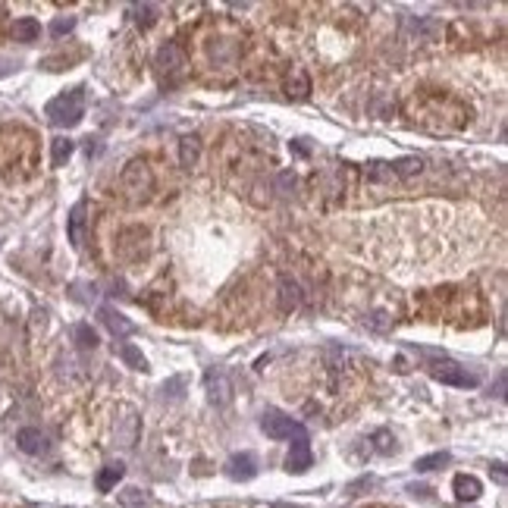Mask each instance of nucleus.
Segmentation results:
<instances>
[{"label": "nucleus", "mask_w": 508, "mask_h": 508, "mask_svg": "<svg viewBox=\"0 0 508 508\" xmlns=\"http://www.w3.org/2000/svg\"><path fill=\"white\" fill-rule=\"evenodd\" d=\"M44 116H47L54 125H60V129L79 125L82 116H85V88H69V91L56 94L54 100H47Z\"/></svg>", "instance_id": "nucleus-1"}, {"label": "nucleus", "mask_w": 508, "mask_h": 508, "mask_svg": "<svg viewBox=\"0 0 508 508\" xmlns=\"http://www.w3.org/2000/svg\"><path fill=\"white\" fill-rule=\"evenodd\" d=\"M261 430L267 433L270 439H305L307 436L305 424H298L295 417H288V414H282V411H273V408L263 411Z\"/></svg>", "instance_id": "nucleus-2"}, {"label": "nucleus", "mask_w": 508, "mask_h": 508, "mask_svg": "<svg viewBox=\"0 0 508 508\" xmlns=\"http://www.w3.org/2000/svg\"><path fill=\"white\" fill-rule=\"evenodd\" d=\"M123 188H125V194H129L132 201H141V198H148L151 194V188H154V176H151V167L144 160H132V163H125V169H123Z\"/></svg>", "instance_id": "nucleus-3"}, {"label": "nucleus", "mask_w": 508, "mask_h": 508, "mask_svg": "<svg viewBox=\"0 0 508 508\" xmlns=\"http://www.w3.org/2000/svg\"><path fill=\"white\" fill-rule=\"evenodd\" d=\"M430 376L436 383H445V386H458V389H474V386H480V376L477 374H470L468 367H461V364H455V361H433L430 364Z\"/></svg>", "instance_id": "nucleus-4"}, {"label": "nucleus", "mask_w": 508, "mask_h": 508, "mask_svg": "<svg viewBox=\"0 0 508 508\" xmlns=\"http://www.w3.org/2000/svg\"><path fill=\"white\" fill-rule=\"evenodd\" d=\"M314 464V452H311V442L305 439H292V449L286 455V470L288 474H305L307 468Z\"/></svg>", "instance_id": "nucleus-5"}, {"label": "nucleus", "mask_w": 508, "mask_h": 508, "mask_svg": "<svg viewBox=\"0 0 508 508\" xmlns=\"http://www.w3.org/2000/svg\"><path fill=\"white\" fill-rule=\"evenodd\" d=\"M16 445L25 452V455H44V452L50 449L47 436H44L41 430H35V426H22V430L16 433Z\"/></svg>", "instance_id": "nucleus-6"}, {"label": "nucleus", "mask_w": 508, "mask_h": 508, "mask_svg": "<svg viewBox=\"0 0 508 508\" xmlns=\"http://www.w3.org/2000/svg\"><path fill=\"white\" fill-rule=\"evenodd\" d=\"M226 474H229L232 480H251V477L257 474V458L251 455V452H238V455H232L229 461H226Z\"/></svg>", "instance_id": "nucleus-7"}, {"label": "nucleus", "mask_w": 508, "mask_h": 508, "mask_svg": "<svg viewBox=\"0 0 508 508\" xmlns=\"http://www.w3.org/2000/svg\"><path fill=\"white\" fill-rule=\"evenodd\" d=\"M232 386H229V380H226V374L223 370H217V374H207V399L213 401V405H226V401L232 399Z\"/></svg>", "instance_id": "nucleus-8"}, {"label": "nucleus", "mask_w": 508, "mask_h": 508, "mask_svg": "<svg viewBox=\"0 0 508 508\" xmlns=\"http://www.w3.org/2000/svg\"><path fill=\"white\" fill-rule=\"evenodd\" d=\"M135 439H138V417L132 408H125L123 417H116V442L129 449V445H135Z\"/></svg>", "instance_id": "nucleus-9"}, {"label": "nucleus", "mask_w": 508, "mask_h": 508, "mask_svg": "<svg viewBox=\"0 0 508 508\" xmlns=\"http://www.w3.org/2000/svg\"><path fill=\"white\" fill-rule=\"evenodd\" d=\"M98 314H100V320H104V326L113 332V336H132V332H135V323H132V320H125L119 311H113L110 305H104Z\"/></svg>", "instance_id": "nucleus-10"}, {"label": "nucleus", "mask_w": 508, "mask_h": 508, "mask_svg": "<svg viewBox=\"0 0 508 508\" xmlns=\"http://www.w3.org/2000/svg\"><path fill=\"white\" fill-rule=\"evenodd\" d=\"M452 489H455L458 502H474V499H480L483 483L477 480V477H470V474H458L455 480H452Z\"/></svg>", "instance_id": "nucleus-11"}, {"label": "nucleus", "mask_w": 508, "mask_h": 508, "mask_svg": "<svg viewBox=\"0 0 508 508\" xmlns=\"http://www.w3.org/2000/svg\"><path fill=\"white\" fill-rule=\"evenodd\" d=\"M157 66L163 69V72H179L182 66H185V56H182L179 44L167 41L160 50H157Z\"/></svg>", "instance_id": "nucleus-12"}, {"label": "nucleus", "mask_w": 508, "mask_h": 508, "mask_svg": "<svg viewBox=\"0 0 508 508\" xmlns=\"http://www.w3.org/2000/svg\"><path fill=\"white\" fill-rule=\"evenodd\" d=\"M10 35L16 38V41H22V44H31V41H38V35H41V22H38L35 16H22V19L13 22Z\"/></svg>", "instance_id": "nucleus-13"}, {"label": "nucleus", "mask_w": 508, "mask_h": 508, "mask_svg": "<svg viewBox=\"0 0 508 508\" xmlns=\"http://www.w3.org/2000/svg\"><path fill=\"white\" fill-rule=\"evenodd\" d=\"M286 94L295 100H305L307 94H311V79L305 75V69L295 66L292 72H288V82H286Z\"/></svg>", "instance_id": "nucleus-14"}, {"label": "nucleus", "mask_w": 508, "mask_h": 508, "mask_svg": "<svg viewBox=\"0 0 508 508\" xmlns=\"http://www.w3.org/2000/svg\"><path fill=\"white\" fill-rule=\"evenodd\" d=\"M123 474H125V468L119 461L116 464H107V468H100V474L94 477V486H98L100 493H110V489L123 480Z\"/></svg>", "instance_id": "nucleus-15"}, {"label": "nucleus", "mask_w": 508, "mask_h": 508, "mask_svg": "<svg viewBox=\"0 0 508 508\" xmlns=\"http://www.w3.org/2000/svg\"><path fill=\"white\" fill-rule=\"evenodd\" d=\"M82 229H85V201H79V204L72 207V213H69V242H72V248H82Z\"/></svg>", "instance_id": "nucleus-16"}, {"label": "nucleus", "mask_w": 508, "mask_h": 508, "mask_svg": "<svg viewBox=\"0 0 508 508\" xmlns=\"http://www.w3.org/2000/svg\"><path fill=\"white\" fill-rule=\"evenodd\" d=\"M298 305H301V288H298V282H292L286 276V279L279 282V307L288 314V311H295Z\"/></svg>", "instance_id": "nucleus-17"}, {"label": "nucleus", "mask_w": 508, "mask_h": 508, "mask_svg": "<svg viewBox=\"0 0 508 508\" xmlns=\"http://www.w3.org/2000/svg\"><path fill=\"white\" fill-rule=\"evenodd\" d=\"M72 151H75V144L69 141V138H54V141H50V163H54V167H63V163L72 157Z\"/></svg>", "instance_id": "nucleus-18"}, {"label": "nucleus", "mask_w": 508, "mask_h": 508, "mask_svg": "<svg viewBox=\"0 0 508 508\" xmlns=\"http://www.w3.org/2000/svg\"><path fill=\"white\" fill-rule=\"evenodd\" d=\"M452 461V455L449 452H433V455H424V458H417L414 461V470L417 474H426V470H436V468H445V464Z\"/></svg>", "instance_id": "nucleus-19"}, {"label": "nucleus", "mask_w": 508, "mask_h": 508, "mask_svg": "<svg viewBox=\"0 0 508 508\" xmlns=\"http://www.w3.org/2000/svg\"><path fill=\"white\" fill-rule=\"evenodd\" d=\"M119 357H123L129 367H135V370H148V361H144V355L135 348L132 342H123L119 345Z\"/></svg>", "instance_id": "nucleus-20"}, {"label": "nucleus", "mask_w": 508, "mask_h": 508, "mask_svg": "<svg viewBox=\"0 0 508 508\" xmlns=\"http://www.w3.org/2000/svg\"><path fill=\"white\" fill-rule=\"evenodd\" d=\"M72 336H75V342H79V348H98V332H94L88 323H75Z\"/></svg>", "instance_id": "nucleus-21"}, {"label": "nucleus", "mask_w": 508, "mask_h": 508, "mask_svg": "<svg viewBox=\"0 0 508 508\" xmlns=\"http://www.w3.org/2000/svg\"><path fill=\"white\" fill-rule=\"evenodd\" d=\"M198 154H201V144H198V138H182V167H194V160H198Z\"/></svg>", "instance_id": "nucleus-22"}, {"label": "nucleus", "mask_w": 508, "mask_h": 508, "mask_svg": "<svg viewBox=\"0 0 508 508\" xmlns=\"http://www.w3.org/2000/svg\"><path fill=\"white\" fill-rule=\"evenodd\" d=\"M119 502H123L125 508H148V495H144L141 489H125V493H119Z\"/></svg>", "instance_id": "nucleus-23"}, {"label": "nucleus", "mask_w": 508, "mask_h": 508, "mask_svg": "<svg viewBox=\"0 0 508 508\" xmlns=\"http://www.w3.org/2000/svg\"><path fill=\"white\" fill-rule=\"evenodd\" d=\"M72 29H75V16H56L54 22H50V35H54V38L69 35Z\"/></svg>", "instance_id": "nucleus-24"}, {"label": "nucleus", "mask_w": 508, "mask_h": 508, "mask_svg": "<svg viewBox=\"0 0 508 508\" xmlns=\"http://www.w3.org/2000/svg\"><path fill=\"white\" fill-rule=\"evenodd\" d=\"M154 13H157V6L138 3V6H135V22H138V25H151V22H154Z\"/></svg>", "instance_id": "nucleus-25"}, {"label": "nucleus", "mask_w": 508, "mask_h": 508, "mask_svg": "<svg viewBox=\"0 0 508 508\" xmlns=\"http://www.w3.org/2000/svg\"><path fill=\"white\" fill-rule=\"evenodd\" d=\"M367 326L374 332H386L389 330V317L383 311H376V314H370V317H367Z\"/></svg>", "instance_id": "nucleus-26"}, {"label": "nucleus", "mask_w": 508, "mask_h": 508, "mask_svg": "<svg viewBox=\"0 0 508 508\" xmlns=\"http://www.w3.org/2000/svg\"><path fill=\"white\" fill-rule=\"evenodd\" d=\"M276 188H279L282 194H288V192H292V188H295V173H288V169H286V173H279V176H276Z\"/></svg>", "instance_id": "nucleus-27"}, {"label": "nucleus", "mask_w": 508, "mask_h": 508, "mask_svg": "<svg viewBox=\"0 0 508 508\" xmlns=\"http://www.w3.org/2000/svg\"><path fill=\"white\" fill-rule=\"evenodd\" d=\"M374 439H376V449H380L383 455H389V452L395 449V439H392V442H389V433H386V430H380Z\"/></svg>", "instance_id": "nucleus-28"}, {"label": "nucleus", "mask_w": 508, "mask_h": 508, "mask_svg": "<svg viewBox=\"0 0 508 508\" xmlns=\"http://www.w3.org/2000/svg\"><path fill=\"white\" fill-rule=\"evenodd\" d=\"M495 480L505 483V468H502V464H495Z\"/></svg>", "instance_id": "nucleus-29"}, {"label": "nucleus", "mask_w": 508, "mask_h": 508, "mask_svg": "<svg viewBox=\"0 0 508 508\" xmlns=\"http://www.w3.org/2000/svg\"><path fill=\"white\" fill-rule=\"evenodd\" d=\"M6 72H10V66H0V75H6Z\"/></svg>", "instance_id": "nucleus-30"}]
</instances>
